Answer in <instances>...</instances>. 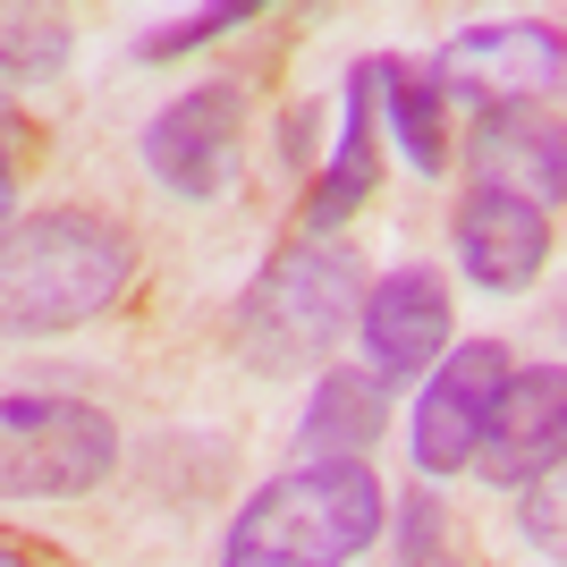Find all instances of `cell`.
<instances>
[{
    "mask_svg": "<svg viewBox=\"0 0 567 567\" xmlns=\"http://www.w3.org/2000/svg\"><path fill=\"white\" fill-rule=\"evenodd\" d=\"M136 246L127 229L85 204H51L0 229V339H60L85 331L127 297Z\"/></svg>",
    "mask_w": 567,
    "mask_h": 567,
    "instance_id": "obj_1",
    "label": "cell"
},
{
    "mask_svg": "<svg viewBox=\"0 0 567 567\" xmlns=\"http://www.w3.org/2000/svg\"><path fill=\"white\" fill-rule=\"evenodd\" d=\"M381 525L390 499L364 457H322V466L297 457L229 517L220 567H348L381 543Z\"/></svg>",
    "mask_w": 567,
    "mask_h": 567,
    "instance_id": "obj_2",
    "label": "cell"
},
{
    "mask_svg": "<svg viewBox=\"0 0 567 567\" xmlns=\"http://www.w3.org/2000/svg\"><path fill=\"white\" fill-rule=\"evenodd\" d=\"M355 297H364V271H355L348 246H288V255H271L229 313L237 364L262 381L339 364V339L355 331Z\"/></svg>",
    "mask_w": 567,
    "mask_h": 567,
    "instance_id": "obj_3",
    "label": "cell"
},
{
    "mask_svg": "<svg viewBox=\"0 0 567 567\" xmlns=\"http://www.w3.org/2000/svg\"><path fill=\"white\" fill-rule=\"evenodd\" d=\"M118 474V424L69 390L0 399V508L18 499H85Z\"/></svg>",
    "mask_w": 567,
    "mask_h": 567,
    "instance_id": "obj_4",
    "label": "cell"
},
{
    "mask_svg": "<svg viewBox=\"0 0 567 567\" xmlns=\"http://www.w3.org/2000/svg\"><path fill=\"white\" fill-rule=\"evenodd\" d=\"M136 162H144V178L162 195H178V204L229 195L237 169H246V85H237V76H213V85L169 94L162 111L144 118Z\"/></svg>",
    "mask_w": 567,
    "mask_h": 567,
    "instance_id": "obj_5",
    "label": "cell"
},
{
    "mask_svg": "<svg viewBox=\"0 0 567 567\" xmlns=\"http://www.w3.org/2000/svg\"><path fill=\"white\" fill-rule=\"evenodd\" d=\"M424 76L450 102H466L474 118L492 111H534L559 94V25L550 18H492V25H457L450 43L424 60Z\"/></svg>",
    "mask_w": 567,
    "mask_h": 567,
    "instance_id": "obj_6",
    "label": "cell"
},
{
    "mask_svg": "<svg viewBox=\"0 0 567 567\" xmlns=\"http://www.w3.org/2000/svg\"><path fill=\"white\" fill-rule=\"evenodd\" d=\"M355 339H364V373L381 390H415V381L450 355V280L432 262H399L355 297Z\"/></svg>",
    "mask_w": 567,
    "mask_h": 567,
    "instance_id": "obj_7",
    "label": "cell"
},
{
    "mask_svg": "<svg viewBox=\"0 0 567 567\" xmlns=\"http://www.w3.org/2000/svg\"><path fill=\"white\" fill-rule=\"evenodd\" d=\"M508 373H517V364H508L499 339H466V348H450L424 381H415L406 457H415L424 474H466V457H474V441H483V424H492V399H499V381H508Z\"/></svg>",
    "mask_w": 567,
    "mask_h": 567,
    "instance_id": "obj_8",
    "label": "cell"
},
{
    "mask_svg": "<svg viewBox=\"0 0 567 567\" xmlns=\"http://www.w3.org/2000/svg\"><path fill=\"white\" fill-rule=\"evenodd\" d=\"M450 255H457V271H466L474 288L525 297V288L550 271V213L517 187L474 178V187L457 195V213H450Z\"/></svg>",
    "mask_w": 567,
    "mask_h": 567,
    "instance_id": "obj_9",
    "label": "cell"
},
{
    "mask_svg": "<svg viewBox=\"0 0 567 567\" xmlns=\"http://www.w3.org/2000/svg\"><path fill=\"white\" fill-rule=\"evenodd\" d=\"M381 187V111H373V60H355L339 85V144L313 162L306 204H297V246H331Z\"/></svg>",
    "mask_w": 567,
    "mask_h": 567,
    "instance_id": "obj_10",
    "label": "cell"
},
{
    "mask_svg": "<svg viewBox=\"0 0 567 567\" xmlns=\"http://www.w3.org/2000/svg\"><path fill=\"white\" fill-rule=\"evenodd\" d=\"M559 441H567V373L559 364H525V373L499 381L492 399V424H483V441H474L466 466L483 474V483H534L543 466H559Z\"/></svg>",
    "mask_w": 567,
    "mask_h": 567,
    "instance_id": "obj_11",
    "label": "cell"
},
{
    "mask_svg": "<svg viewBox=\"0 0 567 567\" xmlns=\"http://www.w3.org/2000/svg\"><path fill=\"white\" fill-rule=\"evenodd\" d=\"M381 424H390V390H381L373 373L331 364V373H313V399H306V424H297V450H306V466H322V457H364V450L381 441Z\"/></svg>",
    "mask_w": 567,
    "mask_h": 567,
    "instance_id": "obj_12",
    "label": "cell"
},
{
    "mask_svg": "<svg viewBox=\"0 0 567 567\" xmlns=\"http://www.w3.org/2000/svg\"><path fill=\"white\" fill-rule=\"evenodd\" d=\"M474 162L492 169V187H517L534 204H559L567 187V153H559V118H534V111H492L474 118Z\"/></svg>",
    "mask_w": 567,
    "mask_h": 567,
    "instance_id": "obj_13",
    "label": "cell"
},
{
    "mask_svg": "<svg viewBox=\"0 0 567 567\" xmlns=\"http://www.w3.org/2000/svg\"><path fill=\"white\" fill-rule=\"evenodd\" d=\"M373 111L390 118V136H399L415 178L450 169V94L424 76V60H373Z\"/></svg>",
    "mask_w": 567,
    "mask_h": 567,
    "instance_id": "obj_14",
    "label": "cell"
},
{
    "mask_svg": "<svg viewBox=\"0 0 567 567\" xmlns=\"http://www.w3.org/2000/svg\"><path fill=\"white\" fill-rule=\"evenodd\" d=\"M76 51V25L60 9H0V85H51Z\"/></svg>",
    "mask_w": 567,
    "mask_h": 567,
    "instance_id": "obj_15",
    "label": "cell"
},
{
    "mask_svg": "<svg viewBox=\"0 0 567 567\" xmlns=\"http://www.w3.org/2000/svg\"><path fill=\"white\" fill-rule=\"evenodd\" d=\"M237 25H255V9H246V0H220V9H195V18L153 25V34L136 43V60H144V69H162V60H187V51H204V43H220V34H237Z\"/></svg>",
    "mask_w": 567,
    "mask_h": 567,
    "instance_id": "obj_16",
    "label": "cell"
},
{
    "mask_svg": "<svg viewBox=\"0 0 567 567\" xmlns=\"http://www.w3.org/2000/svg\"><path fill=\"white\" fill-rule=\"evenodd\" d=\"M559 499H567V474L559 466H543L534 483H517V534L543 559H559Z\"/></svg>",
    "mask_w": 567,
    "mask_h": 567,
    "instance_id": "obj_17",
    "label": "cell"
},
{
    "mask_svg": "<svg viewBox=\"0 0 567 567\" xmlns=\"http://www.w3.org/2000/svg\"><path fill=\"white\" fill-rule=\"evenodd\" d=\"M399 508H406V517H399V559L424 567L432 559V534H441V499H432V492H406Z\"/></svg>",
    "mask_w": 567,
    "mask_h": 567,
    "instance_id": "obj_18",
    "label": "cell"
},
{
    "mask_svg": "<svg viewBox=\"0 0 567 567\" xmlns=\"http://www.w3.org/2000/svg\"><path fill=\"white\" fill-rule=\"evenodd\" d=\"M280 162L288 169H313V102H297V111L280 118Z\"/></svg>",
    "mask_w": 567,
    "mask_h": 567,
    "instance_id": "obj_19",
    "label": "cell"
},
{
    "mask_svg": "<svg viewBox=\"0 0 567 567\" xmlns=\"http://www.w3.org/2000/svg\"><path fill=\"white\" fill-rule=\"evenodd\" d=\"M18 220V136H0V229Z\"/></svg>",
    "mask_w": 567,
    "mask_h": 567,
    "instance_id": "obj_20",
    "label": "cell"
},
{
    "mask_svg": "<svg viewBox=\"0 0 567 567\" xmlns=\"http://www.w3.org/2000/svg\"><path fill=\"white\" fill-rule=\"evenodd\" d=\"M0 567H43V559H25L18 543H0Z\"/></svg>",
    "mask_w": 567,
    "mask_h": 567,
    "instance_id": "obj_21",
    "label": "cell"
},
{
    "mask_svg": "<svg viewBox=\"0 0 567 567\" xmlns=\"http://www.w3.org/2000/svg\"><path fill=\"white\" fill-rule=\"evenodd\" d=\"M424 567H450V559H424Z\"/></svg>",
    "mask_w": 567,
    "mask_h": 567,
    "instance_id": "obj_22",
    "label": "cell"
}]
</instances>
